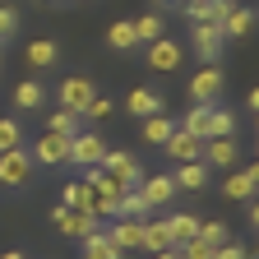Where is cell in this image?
Masks as SVG:
<instances>
[{
    "instance_id": "17",
    "label": "cell",
    "mask_w": 259,
    "mask_h": 259,
    "mask_svg": "<svg viewBox=\"0 0 259 259\" xmlns=\"http://www.w3.org/2000/svg\"><path fill=\"white\" fill-rule=\"evenodd\" d=\"M79 245H83V259H125V250H120V245H116V241L107 236V227H97V232H88V236H83Z\"/></svg>"
},
{
    "instance_id": "30",
    "label": "cell",
    "mask_w": 259,
    "mask_h": 259,
    "mask_svg": "<svg viewBox=\"0 0 259 259\" xmlns=\"http://www.w3.org/2000/svg\"><path fill=\"white\" fill-rule=\"evenodd\" d=\"M181 130H185V135H194V139H208V107H199V102H194V107L185 111Z\"/></svg>"
},
{
    "instance_id": "14",
    "label": "cell",
    "mask_w": 259,
    "mask_h": 259,
    "mask_svg": "<svg viewBox=\"0 0 259 259\" xmlns=\"http://www.w3.org/2000/svg\"><path fill=\"white\" fill-rule=\"evenodd\" d=\"M254 190H259V167L232 171V176L222 181V194H227V199H236V204H250V199H254Z\"/></svg>"
},
{
    "instance_id": "18",
    "label": "cell",
    "mask_w": 259,
    "mask_h": 259,
    "mask_svg": "<svg viewBox=\"0 0 259 259\" xmlns=\"http://www.w3.org/2000/svg\"><path fill=\"white\" fill-rule=\"evenodd\" d=\"M171 130H176V120H171L167 111H157V116H144V120H139V139L153 144V148H162V144L171 139Z\"/></svg>"
},
{
    "instance_id": "5",
    "label": "cell",
    "mask_w": 259,
    "mask_h": 259,
    "mask_svg": "<svg viewBox=\"0 0 259 259\" xmlns=\"http://www.w3.org/2000/svg\"><path fill=\"white\" fill-rule=\"evenodd\" d=\"M222 28L218 23H190V47H194V56H199L204 65H213V60H222Z\"/></svg>"
},
{
    "instance_id": "20",
    "label": "cell",
    "mask_w": 259,
    "mask_h": 259,
    "mask_svg": "<svg viewBox=\"0 0 259 259\" xmlns=\"http://www.w3.org/2000/svg\"><path fill=\"white\" fill-rule=\"evenodd\" d=\"M144 250H148V254L176 250V245H171V232H167V218H144Z\"/></svg>"
},
{
    "instance_id": "6",
    "label": "cell",
    "mask_w": 259,
    "mask_h": 259,
    "mask_svg": "<svg viewBox=\"0 0 259 259\" xmlns=\"http://www.w3.org/2000/svg\"><path fill=\"white\" fill-rule=\"evenodd\" d=\"M56 97H60V107H65V111L83 116V107H88L93 97H97V88H93V79H83V74H70V79H60Z\"/></svg>"
},
{
    "instance_id": "41",
    "label": "cell",
    "mask_w": 259,
    "mask_h": 259,
    "mask_svg": "<svg viewBox=\"0 0 259 259\" xmlns=\"http://www.w3.org/2000/svg\"><path fill=\"white\" fill-rule=\"evenodd\" d=\"M0 70H5V56H0Z\"/></svg>"
},
{
    "instance_id": "40",
    "label": "cell",
    "mask_w": 259,
    "mask_h": 259,
    "mask_svg": "<svg viewBox=\"0 0 259 259\" xmlns=\"http://www.w3.org/2000/svg\"><path fill=\"white\" fill-rule=\"evenodd\" d=\"M153 5H176V0H153Z\"/></svg>"
},
{
    "instance_id": "9",
    "label": "cell",
    "mask_w": 259,
    "mask_h": 259,
    "mask_svg": "<svg viewBox=\"0 0 259 259\" xmlns=\"http://www.w3.org/2000/svg\"><path fill=\"white\" fill-rule=\"evenodd\" d=\"M199 162H204L208 171H227V167H236V162H241V144L236 139H204Z\"/></svg>"
},
{
    "instance_id": "7",
    "label": "cell",
    "mask_w": 259,
    "mask_h": 259,
    "mask_svg": "<svg viewBox=\"0 0 259 259\" xmlns=\"http://www.w3.org/2000/svg\"><path fill=\"white\" fill-rule=\"evenodd\" d=\"M97 167H102V171H111V176H116V181H125V185H139V181H144L139 157H135V153H125V148H107Z\"/></svg>"
},
{
    "instance_id": "33",
    "label": "cell",
    "mask_w": 259,
    "mask_h": 259,
    "mask_svg": "<svg viewBox=\"0 0 259 259\" xmlns=\"http://www.w3.org/2000/svg\"><path fill=\"white\" fill-rule=\"evenodd\" d=\"M14 32H19V10L14 5H0V47H5Z\"/></svg>"
},
{
    "instance_id": "39",
    "label": "cell",
    "mask_w": 259,
    "mask_h": 259,
    "mask_svg": "<svg viewBox=\"0 0 259 259\" xmlns=\"http://www.w3.org/2000/svg\"><path fill=\"white\" fill-rule=\"evenodd\" d=\"M0 259H28V254L23 250H10V254H0Z\"/></svg>"
},
{
    "instance_id": "19",
    "label": "cell",
    "mask_w": 259,
    "mask_h": 259,
    "mask_svg": "<svg viewBox=\"0 0 259 259\" xmlns=\"http://www.w3.org/2000/svg\"><path fill=\"white\" fill-rule=\"evenodd\" d=\"M208 167H204V162L199 157H194V162H176V171H171V181H176V190H204L208 185Z\"/></svg>"
},
{
    "instance_id": "37",
    "label": "cell",
    "mask_w": 259,
    "mask_h": 259,
    "mask_svg": "<svg viewBox=\"0 0 259 259\" xmlns=\"http://www.w3.org/2000/svg\"><path fill=\"white\" fill-rule=\"evenodd\" d=\"M213 259H250V250H245L241 241H222V245L213 250Z\"/></svg>"
},
{
    "instance_id": "11",
    "label": "cell",
    "mask_w": 259,
    "mask_h": 259,
    "mask_svg": "<svg viewBox=\"0 0 259 259\" xmlns=\"http://www.w3.org/2000/svg\"><path fill=\"white\" fill-rule=\"evenodd\" d=\"M144 60L153 65L157 74H171L176 65H181V42H171V37H153V42L144 47Z\"/></svg>"
},
{
    "instance_id": "13",
    "label": "cell",
    "mask_w": 259,
    "mask_h": 259,
    "mask_svg": "<svg viewBox=\"0 0 259 259\" xmlns=\"http://www.w3.org/2000/svg\"><path fill=\"white\" fill-rule=\"evenodd\" d=\"M125 254L130 250H144V218H111V232H107Z\"/></svg>"
},
{
    "instance_id": "8",
    "label": "cell",
    "mask_w": 259,
    "mask_h": 259,
    "mask_svg": "<svg viewBox=\"0 0 259 259\" xmlns=\"http://www.w3.org/2000/svg\"><path fill=\"white\" fill-rule=\"evenodd\" d=\"M32 153V162H37V167H65V162H70V139L65 135H37V144L28 148Z\"/></svg>"
},
{
    "instance_id": "38",
    "label": "cell",
    "mask_w": 259,
    "mask_h": 259,
    "mask_svg": "<svg viewBox=\"0 0 259 259\" xmlns=\"http://www.w3.org/2000/svg\"><path fill=\"white\" fill-rule=\"evenodd\" d=\"M148 259H181V250H157V254H148Z\"/></svg>"
},
{
    "instance_id": "3",
    "label": "cell",
    "mask_w": 259,
    "mask_h": 259,
    "mask_svg": "<svg viewBox=\"0 0 259 259\" xmlns=\"http://www.w3.org/2000/svg\"><path fill=\"white\" fill-rule=\"evenodd\" d=\"M51 227L60 236H70V241H83L88 232H97V227H102V218H93V213H74V208H51Z\"/></svg>"
},
{
    "instance_id": "34",
    "label": "cell",
    "mask_w": 259,
    "mask_h": 259,
    "mask_svg": "<svg viewBox=\"0 0 259 259\" xmlns=\"http://www.w3.org/2000/svg\"><path fill=\"white\" fill-rule=\"evenodd\" d=\"M199 241H208L213 250H218L222 241H232V236H227V222H199Z\"/></svg>"
},
{
    "instance_id": "16",
    "label": "cell",
    "mask_w": 259,
    "mask_h": 259,
    "mask_svg": "<svg viewBox=\"0 0 259 259\" xmlns=\"http://www.w3.org/2000/svg\"><path fill=\"white\" fill-rule=\"evenodd\" d=\"M125 111L135 116V120L157 116V111H162V93H157V88H130V93H125Z\"/></svg>"
},
{
    "instance_id": "12",
    "label": "cell",
    "mask_w": 259,
    "mask_h": 259,
    "mask_svg": "<svg viewBox=\"0 0 259 259\" xmlns=\"http://www.w3.org/2000/svg\"><path fill=\"white\" fill-rule=\"evenodd\" d=\"M60 204H65V208H74V213H93V218H97V190H93L83 176H79V181H65Z\"/></svg>"
},
{
    "instance_id": "21",
    "label": "cell",
    "mask_w": 259,
    "mask_h": 259,
    "mask_svg": "<svg viewBox=\"0 0 259 259\" xmlns=\"http://www.w3.org/2000/svg\"><path fill=\"white\" fill-rule=\"evenodd\" d=\"M42 102H47V88H42L37 79L14 83V107H19V111H42Z\"/></svg>"
},
{
    "instance_id": "1",
    "label": "cell",
    "mask_w": 259,
    "mask_h": 259,
    "mask_svg": "<svg viewBox=\"0 0 259 259\" xmlns=\"http://www.w3.org/2000/svg\"><path fill=\"white\" fill-rule=\"evenodd\" d=\"M32 171H37V162H32L28 144L0 153V190H23V185L32 181Z\"/></svg>"
},
{
    "instance_id": "23",
    "label": "cell",
    "mask_w": 259,
    "mask_h": 259,
    "mask_svg": "<svg viewBox=\"0 0 259 259\" xmlns=\"http://www.w3.org/2000/svg\"><path fill=\"white\" fill-rule=\"evenodd\" d=\"M60 60V47L51 37H37V42H28V65L32 70H51V65Z\"/></svg>"
},
{
    "instance_id": "31",
    "label": "cell",
    "mask_w": 259,
    "mask_h": 259,
    "mask_svg": "<svg viewBox=\"0 0 259 259\" xmlns=\"http://www.w3.org/2000/svg\"><path fill=\"white\" fill-rule=\"evenodd\" d=\"M111 116H116V102H111V97H102V93L83 107V120H88V125H107Z\"/></svg>"
},
{
    "instance_id": "35",
    "label": "cell",
    "mask_w": 259,
    "mask_h": 259,
    "mask_svg": "<svg viewBox=\"0 0 259 259\" xmlns=\"http://www.w3.org/2000/svg\"><path fill=\"white\" fill-rule=\"evenodd\" d=\"M236 10V0H204V14H208V23H218L222 28V19Z\"/></svg>"
},
{
    "instance_id": "28",
    "label": "cell",
    "mask_w": 259,
    "mask_h": 259,
    "mask_svg": "<svg viewBox=\"0 0 259 259\" xmlns=\"http://www.w3.org/2000/svg\"><path fill=\"white\" fill-rule=\"evenodd\" d=\"M250 23H254V10H245V5H236L232 14L222 19V37H245L250 32Z\"/></svg>"
},
{
    "instance_id": "27",
    "label": "cell",
    "mask_w": 259,
    "mask_h": 259,
    "mask_svg": "<svg viewBox=\"0 0 259 259\" xmlns=\"http://www.w3.org/2000/svg\"><path fill=\"white\" fill-rule=\"evenodd\" d=\"M107 47H111V51H139L130 19H120V23H111V28H107Z\"/></svg>"
},
{
    "instance_id": "36",
    "label": "cell",
    "mask_w": 259,
    "mask_h": 259,
    "mask_svg": "<svg viewBox=\"0 0 259 259\" xmlns=\"http://www.w3.org/2000/svg\"><path fill=\"white\" fill-rule=\"evenodd\" d=\"M176 250H181V259H213V245H208V241H199V236L185 241V245H176Z\"/></svg>"
},
{
    "instance_id": "24",
    "label": "cell",
    "mask_w": 259,
    "mask_h": 259,
    "mask_svg": "<svg viewBox=\"0 0 259 259\" xmlns=\"http://www.w3.org/2000/svg\"><path fill=\"white\" fill-rule=\"evenodd\" d=\"M232 135H236V111L208 107V139H232Z\"/></svg>"
},
{
    "instance_id": "32",
    "label": "cell",
    "mask_w": 259,
    "mask_h": 259,
    "mask_svg": "<svg viewBox=\"0 0 259 259\" xmlns=\"http://www.w3.org/2000/svg\"><path fill=\"white\" fill-rule=\"evenodd\" d=\"M19 144H23V125L14 116H0V153H5V148H19Z\"/></svg>"
},
{
    "instance_id": "10",
    "label": "cell",
    "mask_w": 259,
    "mask_h": 259,
    "mask_svg": "<svg viewBox=\"0 0 259 259\" xmlns=\"http://www.w3.org/2000/svg\"><path fill=\"white\" fill-rule=\"evenodd\" d=\"M135 190L144 194V204H148V208H171V204H176V194H181L171 176H144Z\"/></svg>"
},
{
    "instance_id": "25",
    "label": "cell",
    "mask_w": 259,
    "mask_h": 259,
    "mask_svg": "<svg viewBox=\"0 0 259 259\" xmlns=\"http://www.w3.org/2000/svg\"><path fill=\"white\" fill-rule=\"evenodd\" d=\"M111 218H148V204H144V194H139L135 185H130V190L120 194V199L111 204Z\"/></svg>"
},
{
    "instance_id": "26",
    "label": "cell",
    "mask_w": 259,
    "mask_h": 259,
    "mask_svg": "<svg viewBox=\"0 0 259 259\" xmlns=\"http://www.w3.org/2000/svg\"><path fill=\"white\" fill-rule=\"evenodd\" d=\"M130 28H135V42H139V47H148L153 37H162V14H157V10H148V14H139V19H130Z\"/></svg>"
},
{
    "instance_id": "29",
    "label": "cell",
    "mask_w": 259,
    "mask_h": 259,
    "mask_svg": "<svg viewBox=\"0 0 259 259\" xmlns=\"http://www.w3.org/2000/svg\"><path fill=\"white\" fill-rule=\"evenodd\" d=\"M47 130H51V135H65V139H74L79 130H83V116H74V111H65V107H60V111L47 120Z\"/></svg>"
},
{
    "instance_id": "15",
    "label": "cell",
    "mask_w": 259,
    "mask_h": 259,
    "mask_svg": "<svg viewBox=\"0 0 259 259\" xmlns=\"http://www.w3.org/2000/svg\"><path fill=\"white\" fill-rule=\"evenodd\" d=\"M162 153H167L171 162H194V157L204 153V139H194V135H185V130L176 125V130H171V139L162 144Z\"/></svg>"
},
{
    "instance_id": "22",
    "label": "cell",
    "mask_w": 259,
    "mask_h": 259,
    "mask_svg": "<svg viewBox=\"0 0 259 259\" xmlns=\"http://www.w3.org/2000/svg\"><path fill=\"white\" fill-rule=\"evenodd\" d=\"M167 232H171V245H185L199 236V218L194 213H167Z\"/></svg>"
},
{
    "instance_id": "4",
    "label": "cell",
    "mask_w": 259,
    "mask_h": 259,
    "mask_svg": "<svg viewBox=\"0 0 259 259\" xmlns=\"http://www.w3.org/2000/svg\"><path fill=\"white\" fill-rule=\"evenodd\" d=\"M222 88H227V74L218 70V65H204V70L190 79V102H199V107H218Z\"/></svg>"
},
{
    "instance_id": "2",
    "label": "cell",
    "mask_w": 259,
    "mask_h": 259,
    "mask_svg": "<svg viewBox=\"0 0 259 259\" xmlns=\"http://www.w3.org/2000/svg\"><path fill=\"white\" fill-rule=\"evenodd\" d=\"M102 153H107V139L97 135V130H79L70 139V162H65V167H97Z\"/></svg>"
}]
</instances>
